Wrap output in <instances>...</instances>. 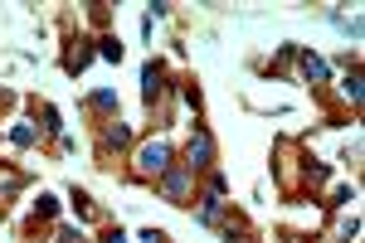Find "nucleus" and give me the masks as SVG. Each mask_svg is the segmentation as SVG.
<instances>
[{"label":"nucleus","mask_w":365,"mask_h":243,"mask_svg":"<svg viewBox=\"0 0 365 243\" xmlns=\"http://www.w3.org/2000/svg\"><path fill=\"white\" fill-rule=\"evenodd\" d=\"M209 156H214L209 136H205V131H195V136H190V170H205V165H209Z\"/></svg>","instance_id":"nucleus-2"},{"label":"nucleus","mask_w":365,"mask_h":243,"mask_svg":"<svg viewBox=\"0 0 365 243\" xmlns=\"http://www.w3.org/2000/svg\"><path fill=\"white\" fill-rule=\"evenodd\" d=\"M161 190H166L171 200H181V195H185V170H176V165H171V170L161 175Z\"/></svg>","instance_id":"nucleus-4"},{"label":"nucleus","mask_w":365,"mask_h":243,"mask_svg":"<svg viewBox=\"0 0 365 243\" xmlns=\"http://www.w3.org/2000/svg\"><path fill=\"white\" fill-rule=\"evenodd\" d=\"M346 98H351V103H361V73H351V78H346Z\"/></svg>","instance_id":"nucleus-11"},{"label":"nucleus","mask_w":365,"mask_h":243,"mask_svg":"<svg viewBox=\"0 0 365 243\" xmlns=\"http://www.w3.org/2000/svg\"><path fill=\"white\" fill-rule=\"evenodd\" d=\"M302 78H307V83H326V64H322L317 54H302Z\"/></svg>","instance_id":"nucleus-3"},{"label":"nucleus","mask_w":365,"mask_h":243,"mask_svg":"<svg viewBox=\"0 0 365 243\" xmlns=\"http://www.w3.org/2000/svg\"><path fill=\"white\" fill-rule=\"evenodd\" d=\"M59 243H83V239H78L74 229H59Z\"/></svg>","instance_id":"nucleus-12"},{"label":"nucleus","mask_w":365,"mask_h":243,"mask_svg":"<svg viewBox=\"0 0 365 243\" xmlns=\"http://www.w3.org/2000/svg\"><path fill=\"white\" fill-rule=\"evenodd\" d=\"M10 141H15V146H29V141H34V126H25V122L10 126Z\"/></svg>","instance_id":"nucleus-7"},{"label":"nucleus","mask_w":365,"mask_h":243,"mask_svg":"<svg viewBox=\"0 0 365 243\" xmlns=\"http://www.w3.org/2000/svg\"><path fill=\"white\" fill-rule=\"evenodd\" d=\"M142 83H146V103H156V98H161V68H156V64H146Z\"/></svg>","instance_id":"nucleus-5"},{"label":"nucleus","mask_w":365,"mask_h":243,"mask_svg":"<svg viewBox=\"0 0 365 243\" xmlns=\"http://www.w3.org/2000/svg\"><path fill=\"white\" fill-rule=\"evenodd\" d=\"M92 108H102V112H112V108H117V93H107V88H97V93H92Z\"/></svg>","instance_id":"nucleus-6"},{"label":"nucleus","mask_w":365,"mask_h":243,"mask_svg":"<svg viewBox=\"0 0 365 243\" xmlns=\"http://www.w3.org/2000/svg\"><path fill=\"white\" fill-rule=\"evenodd\" d=\"M102 59H112V64H122V44H117V39H102Z\"/></svg>","instance_id":"nucleus-10"},{"label":"nucleus","mask_w":365,"mask_h":243,"mask_svg":"<svg viewBox=\"0 0 365 243\" xmlns=\"http://www.w3.org/2000/svg\"><path fill=\"white\" fill-rule=\"evenodd\" d=\"M127 141H132V131H127V126H117V122H112V126H107V146H127Z\"/></svg>","instance_id":"nucleus-8"},{"label":"nucleus","mask_w":365,"mask_h":243,"mask_svg":"<svg viewBox=\"0 0 365 243\" xmlns=\"http://www.w3.org/2000/svg\"><path fill=\"white\" fill-rule=\"evenodd\" d=\"M102 243H127V234H122V229H112V234H107Z\"/></svg>","instance_id":"nucleus-13"},{"label":"nucleus","mask_w":365,"mask_h":243,"mask_svg":"<svg viewBox=\"0 0 365 243\" xmlns=\"http://www.w3.org/2000/svg\"><path fill=\"white\" fill-rule=\"evenodd\" d=\"M137 165H142L146 175H166V170H171V146H166V141H151V146H142Z\"/></svg>","instance_id":"nucleus-1"},{"label":"nucleus","mask_w":365,"mask_h":243,"mask_svg":"<svg viewBox=\"0 0 365 243\" xmlns=\"http://www.w3.org/2000/svg\"><path fill=\"white\" fill-rule=\"evenodd\" d=\"M34 214H44V219H54V214H59V200H54V195H39V205H34Z\"/></svg>","instance_id":"nucleus-9"}]
</instances>
